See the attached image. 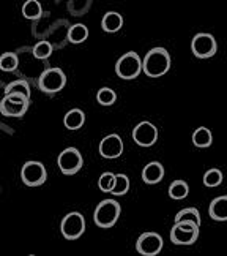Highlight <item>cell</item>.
Masks as SVG:
<instances>
[{"label": "cell", "mask_w": 227, "mask_h": 256, "mask_svg": "<svg viewBox=\"0 0 227 256\" xmlns=\"http://www.w3.org/2000/svg\"><path fill=\"white\" fill-rule=\"evenodd\" d=\"M171 68V56L164 48H153L142 58V72L149 78H161Z\"/></svg>", "instance_id": "6da1fadb"}, {"label": "cell", "mask_w": 227, "mask_h": 256, "mask_svg": "<svg viewBox=\"0 0 227 256\" xmlns=\"http://www.w3.org/2000/svg\"><path fill=\"white\" fill-rule=\"evenodd\" d=\"M120 212H122V208L115 200H103L96 206L95 214H93V220H95L96 226H100L103 230H109L118 222Z\"/></svg>", "instance_id": "7a4b0ae2"}, {"label": "cell", "mask_w": 227, "mask_h": 256, "mask_svg": "<svg viewBox=\"0 0 227 256\" xmlns=\"http://www.w3.org/2000/svg\"><path fill=\"white\" fill-rule=\"evenodd\" d=\"M115 73L118 78H122V80H126V81L136 80V78H139V74L142 73V58L134 51L123 54L117 60Z\"/></svg>", "instance_id": "3957f363"}, {"label": "cell", "mask_w": 227, "mask_h": 256, "mask_svg": "<svg viewBox=\"0 0 227 256\" xmlns=\"http://www.w3.org/2000/svg\"><path fill=\"white\" fill-rule=\"evenodd\" d=\"M66 86V74L62 68H47L38 78V87L46 94H57Z\"/></svg>", "instance_id": "277c9868"}, {"label": "cell", "mask_w": 227, "mask_h": 256, "mask_svg": "<svg viewBox=\"0 0 227 256\" xmlns=\"http://www.w3.org/2000/svg\"><path fill=\"white\" fill-rule=\"evenodd\" d=\"M201 226L193 222H174L171 230V240L175 245H193L199 238Z\"/></svg>", "instance_id": "5b68a950"}, {"label": "cell", "mask_w": 227, "mask_h": 256, "mask_svg": "<svg viewBox=\"0 0 227 256\" xmlns=\"http://www.w3.org/2000/svg\"><path fill=\"white\" fill-rule=\"evenodd\" d=\"M85 231V218L81 212H70L63 216L60 223V232L65 239L76 240Z\"/></svg>", "instance_id": "8992f818"}, {"label": "cell", "mask_w": 227, "mask_h": 256, "mask_svg": "<svg viewBox=\"0 0 227 256\" xmlns=\"http://www.w3.org/2000/svg\"><path fill=\"white\" fill-rule=\"evenodd\" d=\"M30 98L22 95H3L0 102V112L5 117H22L28 111Z\"/></svg>", "instance_id": "52a82bcc"}, {"label": "cell", "mask_w": 227, "mask_h": 256, "mask_svg": "<svg viewBox=\"0 0 227 256\" xmlns=\"http://www.w3.org/2000/svg\"><path fill=\"white\" fill-rule=\"evenodd\" d=\"M57 164L63 174L73 176L81 171L82 164H84V158H82L81 152H79V149H76V147H66V149H63L60 152V155H58Z\"/></svg>", "instance_id": "ba28073f"}, {"label": "cell", "mask_w": 227, "mask_h": 256, "mask_svg": "<svg viewBox=\"0 0 227 256\" xmlns=\"http://www.w3.org/2000/svg\"><path fill=\"white\" fill-rule=\"evenodd\" d=\"M163 238L158 232L147 231L142 232L136 240V252L142 256H156L163 250Z\"/></svg>", "instance_id": "9c48e42d"}, {"label": "cell", "mask_w": 227, "mask_h": 256, "mask_svg": "<svg viewBox=\"0 0 227 256\" xmlns=\"http://www.w3.org/2000/svg\"><path fill=\"white\" fill-rule=\"evenodd\" d=\"M191 51L199 58H210L218 51V43H216L215 36L212 34L201 32L194 35L191 42Z\"/></svg>", "instance_id": "30bf717a"}, {"label": "cell", "mask_w": 227, "mask_h": 256, "mask_svg": "<svg viewBox=\"0 0 227 256\" xmlns=\"http://www.w3.org/2000/svg\"><path fill=\"white\" fill-rule=\"evenodd\" d=\"M21 179L27 186H39L47 179L46 168L41 162H27L21 170Z\"/></svg>", "instance_id": "8fae6325"}, {"label": "cell", "mask_w": 227, "mask_h": 256, "mask_svg": "<svg viewBox=\"0 0 227 256\" xmlns=\"http://www.w3.org/2000/svg\"><path fill=\"white\" fill-rule=\"evenodd\" d=\"M133 140L141 147H152L158 140V128L149 120H142L134 126Z\"/></svg>", "instance_id": "7c38bea8"}, {"label": "cell", "mask_w": 227, "mask_h": 256, "mask_svg": "<svg viewBox=\"0 0 227 256\" xmlns=\"http://www.w3.org/2000/svg\"><path fill=\"white\" fill-rule=\"evenodd\" d=\"M123 149H125L123 141L117 133L104 136L101 140V142H100V155L103 156V158H107V160L118 158V156L123 154Z\"/></svg>", "instance_id": "4fadbf2b"}, {"label": "cell", "mask_w": 227, "mask_h": 256, "mask_svg": "<svg viewBox=\"0 0 227 256\" xmlns=\"http://www.w3.org/2000/svg\"><path fill=\"white\" fill-rule=\"evenodd\" d=\"M164 174H166L164 166L160 162H150L142 170V180L149 185H155L164 179Z\"/></svg>", "instance_id": "5bb4252c"}, {"label": "cell", "mask_w": 227, "mask_h": 256, "mask_svg": "<svg viewBox=\"0 0 227 256\" xmlns=\"http://www.w3.org/2000/svg\"><path fill=\"white\" fill-rule=\"evenodd\" d=\"M209 215L212 220L216 222H226L227 220V196H218L210 202L209 208Z\"/></svg>", "instance_id": "9a60e30c"}, {"label": "cell", "mask_w": 227, "mask_h": 256, "mask_svg": "<svg viewBox=\"0 0 227 256\" xmlns=\"http://www.w3.org/2000/svg\"><path fill=\"white\" fill-rule=\"evenodd\" d=\"M122 26H123V18L120 13H117V12H107L101 19V27H103V30L107 34L118 32L122 28Z\"/></svg>", "instance_id": "2e32d148"}, {"label": "cell", "mask_w": 227, "mask_h": 256, "mask_svg": "<svg viewBox=\"0 0 227 256\" xmlns=\"http://www.w3.org/2000/svg\"><path fill=\"white\" fill-rule=\"evenodd\" d=\"M84 124H85V114L82 110H79V108L70 110L63 117V125L68 128V130H73V132L79 130Z\"/></svg>", "instance_id": "e0dca14e"}, {"label": "cell", "mask_w": 227, "mask_h": 256, "mask_svg": "<svg viewBox=\"0 0 227 256\" xmlns=\"http://www.w3.org/2000/svg\"><path fill=\"white\" fill-rule=\"evenodd\" d=\"M193 142L196 147H199V149H205V147L212 146L213 134L207 126H199V128H196V132L193 133Z\"/></svg>", "instance_id": "ac0fdd59"}, {"label": "cell", "mask_w": 227, "mask_h": 256, "mask_svg": "<svg viewBox=\"0 0 227 256\" xmlns=\"http://www.w3.org/2000/svg\"><path fill=\"white\" fill-rule=\"evenodd\" d=\"M68 40L73 44H81L88 38V27L85 24H73L70 28H68Z\"/></svg>", "instance_id": "d6986e66"}, {"label": "cell", "mask_w": 227, "mask_h": 256, "mask_svg": "<svg viewBox=\"0 0 227 256\" xmlns=\"http://www.w3.org/2000/svg\"><path fill=\"white\" fill-rule=\"evenodd\" d=\"M190 193V185L186 184L183 179H177L169 185V196L175 201H182L185 200Z\"/></svg>", "instance_id": "ffe728a7"}, {"label": "cell", "mask_w": 227, "mask_h": 256, "mask_svg": "<svg viewBox=\"0 0 227 256\" xmlns=\"http://www.w3.org/2000/svg\"><path fill=\"white\" fill-rule=\"evenodd\" d=\"M3 94L5 95H22L25 98H30V86L24 80H17V81L9 82L5 87Z\"/></svg>", "instance_id": "44dd1931"}, {"label": "cell", "mask_w": 227, "mask_h": 256, "mask_svg": "<svg viewBox=\"0 0 227 256\" xmlns=\"http://www.w3.org/2000/svg\"><path fill=\"white\" fill-rule=\"evenodd\" d=\"M43 14V8H41V4L38 2V0H27V2L22 5V16L25 19H39Z\"/></svg>", "instance_id": "7402d4cb"}, {"label": "cell", "mask_w": 227, "mask_h": 256, "mask_svg": "<svg viewBox=\"0 0 227 256\" xmlns=\"http://www.w3.org/2000/svg\"><path fill=\"white\" fill-rule=\"evenodd\" d=\"M174 222H193L194 224L201 226V214L196 208H185L177 212Z\"/></svg>", "instance_id": "603a6c76"}, {"label": "cell", "mask_w": 227, "mask_h": 256, "mask_svg": "<svg viewBox=\"0 0 227 256\" xmlns=\"http://www.w3.org/2000/svg\"><path fill=\"white\" fill-rule=\"evenodd\" d=\"M130 190V179H128L126 174H115V180H114V186L109 193H112L114 196H122L125 193H128Z\"/></svg>", "instance_id": "cb8c5ba5"}, {"label": "cell", "mask_w": 227, "mask_h": 256, "mask_svg": "<svg viewBox=\"0 0 227 256\" xmlns=\"http://www.w3.org/2000/svg\"><path fill=\"white\" fill-rule=\"evenodd\" d=\"M19 65V58L14 52H3L0 56V70L9 73V72H14Z\"/></svg>", "instance_id": "d4e9b609"}, {"label": "cell", "mask_w": 227, "mask_h": 256, "mask_svg": "<svg viewBox=\"0 0 227 256\" xmlns=\"http://www.w3.org/2000/svg\"><path fill=\"white\" fill-rule=\"evenodd\" d=\"M52 51H54L52 44L49 43V42H46V40L38 42L33 46V49H32L33 57L35 58H39V60H46V58H49V57H51V54H52Z\"/></svg>", "instance_id": "484cf974"}, {"label": "cell", "mask_w": 227, "mask_h": 256, "mask_svg": "<svg viewBox=\"0 0 227 256\" xmlns=\"http://www.w3.org/2000/svg\"><path fill=\"white\" fill-rule=\"evenodd\" d=\"M115 100H117V94L111 87H101L96 92V102L101 106H111L115 103Z\"/></svg>", "instance_id": "4316f807"}, {"label": "cell", "mask_w": 227, "mask_h": 256, "mask_svg": "<svg viewBox=\"0 0 227 256\" xmlns=\"http://www.w3.org/2000/svg\"><path fill=\"white\" fill-rule=\"evenodd\" d=\"M223 184V172L218 168H212L204 174V185L209 188H215Z\"/></svg>", "instance_id": "83f0119b"}, {"label": "cell", "mask_w": 227, "mask_h": 256, "mask_svg": "<svg viewBox=\"0 0 227 256\" xmlns=\"http://www.w3.org/2000/svg\"><path fill=\"white\" fill-rule=\"evenodd\" d=\"M114 180H115V174L114 172H103L98 179V188L104 193H109L114 186Z\"/></svg>", "instance_id": "f1b7e54d"}]
</instances>
